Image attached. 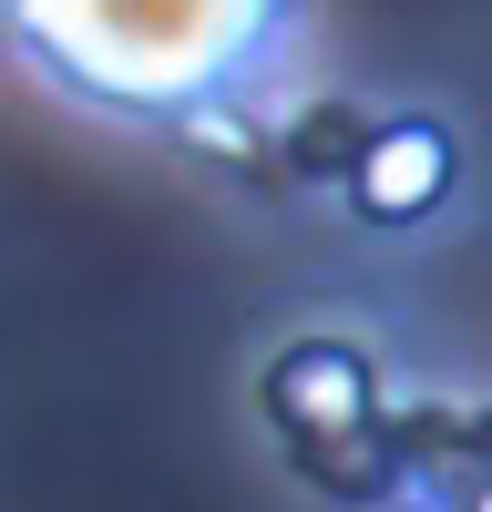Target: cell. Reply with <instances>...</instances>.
<instances>
[{"label":"cell","mask_w":492,"mask_h":512,"mask_svg":"<svg viewBox=\"0 0 492 512\" xmlns=\"http://www.w3.org/2000/svg\"><path fill=\"white\" fill-rule=\"evenodd\" d=\"M451 175H462V144H451L431 113H400V123H380V134H369V154H359V175H349V216L380 226V236L431 226L441 205H451Z\"/></svg>","instance_id":"7a4b0ae2"},{"label":"cell","mask_w":492,"mask_h":512,"mask_svg":"<svg viewBox=\"0 0 492 512\" xmlns=\"http://www.w3.org/2000/svg\"><path fill=\"white\" fill-rule=\"evenodd\" d=\"M369 410H380V369H369L349 338H287V349L267 359V420L298 451L369 441Z\"/></svg>","instance_id":"6da1fadb"},{"label":"cell","mask_w":492,"mask_h":512,"mask_svg":"<svg viewBox=\"0 0 492 512\" xmlns=\"http://www.w3.org/2000/svg\"><path fill=\"white\" fill-rule=\"evenodd\" d=\"M369 134H380V123H359V103H308V113H287V123H277L287 175H298V185H339V195H349V175H359Z\"/></svg>","instance_id":"3957f363"},{"label":"cell","mask_w":492,"mask_h":512,"mask_svg":"<svg viewBox=\"0 0 492 512\" xmlns=\"http://www.w3.org/2000/svg\"><path fill=\"white\" fill-rule=\"evenodd\" d=\"M472 512H492V482H482V502H472Z\"/></svg>","instance_id":"277c9868"}]
</instances>
